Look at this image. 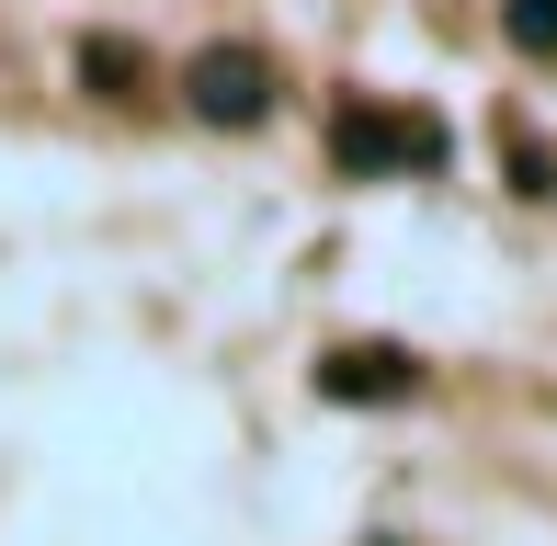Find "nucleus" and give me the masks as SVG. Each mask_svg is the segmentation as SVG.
<instances>
[{
	"instance_id": "20e7f679",
	"label": "nucleus",
	"mask_w": 557,
	"mask_h": 546,
	"mask_svg": "<svg viewBox=\"0 0 557 546\" xmlns=\"http://www.w3.org/2000/svg\"><path fill=\"white\" fill-rule=\"evenodd\" d=\"M69 80H81L91 103H148V80H160V69H148L137 35H81V46H69Z\"/></svg>"
},
{
	"instance_id": "f257e3e1",
	"label": "nucleus",
	"mask_w": 557,
	"mask_h": 546,
	"mask_svg": "<svg viewBox=\"0 0 557 546\" xmlns=\"http://www.w3.org/2000/svg\"><path fill=\"white\" fill-rule=\"evenodd\" d=\"M273 91H285V80H273V58H262V46H239V35H216V46H194V58H183V103L206 114V126H227V137L262 126Z\"/></svg>"
},
{
	"instance_id": "39448f33",
	"label": "nucleus",
	"mask_w": 557,
	"mask_h": 546,
	"mask_svg": "<svg viewBox=\"0 0 557 546\" xmlns=\"http://www.w3.org/2000/svg\"><path fill=\"white\" fill-rule=\"evenodd\" d=\"M500 35L512 58H557V0H500Z\"/></svg>"
},
{
	"instance_id": "f03ea898",
	"label": "nucleus",
	"mask_w": 557,
	"mask_h": 546,
	"mask_svg": "<svg viewBox=\"0 0 557 546\" xmlns=\"http://www.w3.org/2000/svg\"><path fill=\"white\" fill-rule=\"evenodd\" d=\"M331 160L352 183H375V171H444V126L433 114H387V103H342L331 114Z\"/></svg>"
},
{
	"instance_id": "7ed1b4c3",
	"label": "nucleus",
	"mask_w": 557,
	"mask_h": 546,
	"mask_svg": "<svg viewBox=\"0 0 557 546\" xmlns=\"http://www.w3.org/2000/svg\"><path fill=\"white\" fill-rule=\"evenodd\" d=\"M319 399H342V410L421 399V364L398 353V342H342V353H319Z\"/></svg>"
}]
</instances>
